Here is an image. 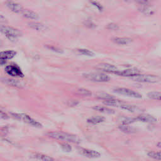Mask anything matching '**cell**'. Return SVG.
Returning <instances> with one entry per match:
<instances>
[{
  "label": "cell",
  "mask_w": 161,
  "mask_h": 161,
  "mask_svg": "<svg viewBox=\"0 0 161 161\" xmlns=\"http://www.w3.org/2000/svg\"><path fill=\"white\" fill-rule=\"evenodd\" d=\"M47 135L51 139L58 140H63L67 142L79 144L80 142V139L76 135L62 132H49L47 133Z\"/></svg>",
  "instance_id": "6da1fadb"
},
{
  "label": "cell",
  "mask_w": 161,
  "mask_h": 161,
  "mask_svg": "<svg viewBox=\"0 0 161 161\" xmlns=\"http://www.w3.org/2000/svg\"><path fill=\"white\" fill-rule=\"evenodd\" d=\"M1 32L5 35L8 39L11 41L15 40L18 39V37L22 35V32L17 28H13L12 26L1 25Z\"/></svg>",
  "instance_id": "7a4b0ae2"
},
{
  "label": "cell",
  "mask_w": 161,
  "mask_h": 161,
  "mask_svg": "<svg viewBox=\"0 0 161 161\" xmlns=\"http://www.w3.org/2000/svg\"><path fill=\"white\" fill-rule=\"evenodd\" d=\"M11 116L15 118V119L18 120H22L24 122L26 123V124H28V125L34 126V127H37V128L42 127V125L40 122L34 120L33 118H32L30 115H26L25 113H11Z\"/></svg>",
  "instance_id": "3957f363"
},
{
  "label": "cell",
  "mask_w": 161,
  "mask_h": 161,
  "mask_svg": "<svg viewBox=\"0 0 161 161\" xmlns=\"http://www.w3.org/2000/svg\"><path fill=\"white\" fill-rule=\"evenodd\" d=\"M132 79L137 82L156 83L160 80V78L158 76L151 74H139L132 77Z\"/></svg>",
  "instance_id": "277c9868"
},
{
  "label": "cell",
  "mask_w": 161,
  "mask_h": 161,
  "mask_svg": "<svg viewBox=\"0 0 161 161\" xmlns=\"http://www.w3.org/2000/svg\"><path fill=\"white\" fill-rule=\"evenodd\" d=\"M83 76L84 78L94 82H108L110 80V78L108 75L102 73H84Z\"/></svg>",
  "instance_id": "5b68a950"
},
{
  "label": "cell",
  "mask_w": 161,
  "mask_h": 161,
  "mask_svg": "<svg viewBox=\"0 0 161 161\" xmlns=\"http://www.w3.org/2000/svg\"><path fill=\"white\" fill-rule=\"evenodd\" d=\"M5 71L6 72L7 74L12 76V77H24V73L17 65L11 64L9 66H7L5 69Z\"/></svg>",
  "instance_id": "8992f818"
},
{
  "label": "cell",
  "mask_w": 161,
  "mask_h": 161,
  "mask_svg": "<svg viewBox=\"0 0 161 161\" xmlns=\"http://www.w3.org/2000/svg\"><path fill=\"white\" fill-rule=\"evenodd\" d=\"M115 93L117 94L126 96L134 98H142V95L137 92L125 87H117L113 90Z\"/></svg>",
  "instance_id": "52a82bcc"
},
{
  "label": "cell",
  "mask_w": 161,
  "mask_h": 161,
  "mask_svg": "<svg viewBox=\"0 0 161 161\" xmlns=\"http://www.w3.org/2000/svg\"><path fill=\"white\" fill-rule=\"evenodd\" d=\"M96 67L98 69L101 70L103 72H110V73H114V74H117L119 70L116 67L113 66V65L107 64V63H101L97 65Z\"/></svg>",
  "instance_id": "ba28073f"
},
{
  "label": "cell",
  "mask_w": 161,
  "mask_h": 161,
  "mask_svg": "<svg viewBox=\"0 0 161 161\" xmlns=\"http://www.w3.org/2000/svg\"><path fill=\"white\" fill-rule=\"evenodd\" d=\"M79 154L87 158H98L101 156V154L98 151L90 150V149L80 148L78 149Z\"/></svg>",
  "instance_id": "9c48e42d"
},
{
  "label": "cell",
  "mask_w": 161,
  "mask_h": 161,
  "mask_svg": "<svg viewBox=\"0 0 161 161\" xmlns=\"http://www.w3.org/2000/svg\"><path fill=\"white\" fill-rule=\"evenodd\" d=\"M140 71L138 69L133 67V68L126 69L123 70V71H119L117 74L121 76H124V77L132 78L135 76L140 74Z\"/></svg>",
  "instance_id": "30bf717a"
},
{
  "label": "cell",
  "mask_w": 161,
  "mask_h": 161,
  "mask_svg": "<svg viewBox=\"0 0 161 161\" xmlns=\"http://www.w3.org/2000/svg\"><path fill=\"white\" fill-rule=\"evenodd\" d=\"M6 6L8 8L12 11L13 12L16 13H22V11H24V8L20 5V4L17 3L11 0H8L6 3Z\"/></svg>",
  "instance_id": "8fae6325"
},
{
  "label": "cell",
  "mask_w": 161,
  "mask_h": 161,
  "mask_svg": "<svg viewBox=\"0 0 161 161\" xmlns=\"http://www.w3.org/2000/svg\"><path fill=\"white\" fill-rule=\"evenodd\" d=\"M1 82L4 84H7V85L13 86L17 88H23L24 87V84L22 83L20 80L15 79H10V78H2Z\"/></svg>",
  "instance_id": "7c38bea8"
},
{
  "label": "cell",
  "mask_w": 161,
  "mask_h": 161,
  "mask_svg": "<svg viewBox=\"0 0 161 161\" xmlns=\"http://www.w3.org/2000/svg\"><path fill=\"white\" fill-rule=\"evenodd\" d=\"M137 121H142L145 123H150V124H154L157 121V119L151 115L149 114H142L138 116L137 118Z\"/></svg>",
  "instance_id": "4fadbf2b"
},
{
  "label": "cell",
  "mask_w": 161,
  "mask_h": 161,
  "mask_svg": "<svg viewBox=\"0 0 161 161\" xmlns=\"http://www.w3.org/2000/svg\"><path fill=\"white\" fill-rule=\"evenodd\" d=\"M22 14L25 18L30 19V20H37L39 18V15L35 13V11L27 9H24V11H22Z\"/></svg>",
  "instance_id": "5bb4252c"
},
{
  "label": "cell",
  "mask_w": 161,
  "mask_h": 161,
  "mask_svg": "<svg viewBox=\"0 0 161 161\" xmlns=\"http://www.w3.org/2000/svg\"><path fill=\"white\" fill-rule=\"evenodd\" d=\"M139 10L146 15H152L155 13L154 8L151 5H140Z\"/></svg>",
  "instance_id": "9a60e30c"
},
{
  "label": "cell",
  "mask_w": 161,
  "mask_h": 161,
  "mask_svg": "<svg viewBox=\"0 0 161 161\" xmlns=\"http://www.w3.org/2000/svg\"><path fill=\"white\" fill-rule=\"evenodd\" d=\"M103 104H105V105L110 106H115V107H118V108H120L121 106L125 103L124 102L115 98L108 99V100H105L103 101Z\"/></svg>",
  "instance_id": "2e32d148"
},
{
  "label": "cell",
  "mask_w": 161,
  "mask_h": 161,
  "mask_svg": "<svg viewBox=\"0 0 161 161\" xmlns=\"http://www.w3.org/2000/svg\"><path fill=\"white\" fill-rule=\"evenodd\" d=\"M17 54V52L14 51H3L0 54V59L7 60L12 59Z\"/></svg>",
  "instance_id": "e0dca14e"
},
{
  "label": "cell",
  "mask_w": 161,
  "mask_h": 161,
  "mask_svg": "<svg viewBox=\"0 0 161 161\" xmlns=\"http://www.w3.org/2000/svg\"><path fill=\"white\" fill-rule=\"evenodd\" d=\"M32 158L41 161H55L51 156L47 155L40 154V153H33L32 154Z\"/></svg>",
  "instance_id": "ac0fdd59"
},
{
  "label": "cell",
  "mask_w": 161,
  "mask_h": 161,
  "mask_svg": "<svg viewBox=\"0 0 161 161\" xmlns=\"http://www.w3.org/2000/svg\"><path fill=\"white\" fill-rule=\"evenodd\" d=\"M28 26L30 28L38 30V31H44V30L47 29V26L44 24H42V23L30 22L28 24Z\"/></svg>",
  "instance_id": "d6986e66"
},
{
  "label": "cell",
  "mask_w": 161,
  "mask_h": 161,
  "mask_svg": "<svg viewBox=\"0 0 161 161\" xmlns=\"http://www.w3.org/2000/svg\"><path fill=\"white\" fill-rule=\"evenodd\" d=\"M112 41L115 44L118 45H126L130 44L132 42V40L130 38H125V37H113L112 39Z\"/></svg>",
  "instance_id": "ffe728a7"
},
{
  "label": "cell",
  "mask_w": 161,
  "mask_h": 161,
  "mask_svg": "<svg viewBox=\"0 0 161 161\" xmlns=\"http://www.w3.org/2000/svg\"><path fill=\"white\" fill-rule=\"evenodd\" d=\"M93 109L98 111L99 112H101L103 113H106V114H109V115H112L115 113V110L107 108L106 106H95L94 107H93Z\"/></svg>",
  "instance_id": "44dd1931"
},
{
  "label": "cell",
  "mask_w": 161,
  "mask_h": 161,
  "mask_svg": "<svg viewBox=\"0 0 161 161\" xmlns=\"http://www.w3.org/2000/svg\"><path fill=\"white\" fill-rule=\"evenodd\" d=\"M105 118L101 116H96V117H92L90 118H88L87 120V123H89L92 125H97L105 121Z\"/></svg>",
  "instance_id": "7402d4cb"
},
{
  "label": "cell",
  "mask_w": 161,
  "mask_h": 161,
  "mask_svg": "<svg viewBox=\"0 0 161 161\" xmlns=\"http://www.w3.org/2000/svg\"><path fill=\"white\" fill-rule=\"evenodd\" d=\"M118 128H119V129L121 132H124L125 133L130 134V133H133L136 132V130L134 128L132 127V126H129L128 125L121 124V125L118 126Z\"/></svg>",
  "instance_id": "603a6c76"
},
{
  "label": "cell",
  "mask_w": 161,
  "mask_h": 161,
  "mask_svg": "<svg viewBox=\"0 0 161 161\" xmlns=\"http://www.w3.org/2000/svg\"><path fill=\"white\" fill-rule=\"evenodd\" d=\"M120 108H121L122 110H126V111H128V112H132V113L136 112H138V111H139V108H138L137 106L126 104V103H124V105H122L121 106V107Z\"/></svg>",
  "instance_id": "cb8c5ba5"
},
{
  "label": "cell",
  "mask_w": 161,
  "mask_h": 161,
  "mask_svg": "<svg viewBox=\"0 0 161 161\" xmlns=\"http://www.w3.org/2000/svg\"><path fill=\"white\" fill-rule=\"evenodd\" d=\"M147 96L152 99L161 101V92L152 91L147 94Z\"/></svg>",
  "instance_id": "d4e9b609"
},
{
  "label": "cell",
  "mask_w": 161,
  "mask_h": 161,
  "mask_svg": "<svg viewBox=\"0 0 161 161\" xmlns=\"http://www.w3.org/2000/svg\"><path fill=\"white\" fill-rule=\"evenodd\" d=\"M147 154L152 159H154L155 160H161V152L151 151V152H149Z\"/></svg>",
  "instance_id": "484cf974"
},
{
  "label": "cell",
  "mask_w": 161,
  "mask_h": 161,
  "mask_svg": "<svg viewBox=\"0 0 161 161\" xmlns=\"http://www.w3.org/2000/svg\"><path fill=\"white\" fill-rule=\"evenodd\" d=\"M78 94L83 96H90L92 94V93L88 90L84 89V88H79L77 91Z\"/></svg>",
  "instance_id": "4316f807"
},
{
  "label": "cell",
  "mask_w": 161,
  "mask_h": 161,
  "mask_svg": "<svg viewBox=\"0 0 161 161\" xmlns=\"http://www.w3.org/2000/svg\"><path fill=\"white\" fill-rule=\"evenodd\" d=\"M77 52L80 53V54L81 55H84V56H94V53L89 51V50L87 49H78L77 50Z\"/></svg>",
  "instance_id": "83f0119b"
},
{
  "label": "cell",
  "mask_w": 161,
  "mask_h": 161,
  "mask_svg": "<svg viewBox=\"0 0 161 161\" xmlns=\"http://www.w3.org/2000/svg\"><path fill=\"white\" fill-rule=\"evenodd\" d=\"M45 47H47L48 49L51 50V51L54 52L59 53H63V51H62V49H60V48H58V47H55V46L47 45H45Z\"/></svg>",
  "instance_id": "f1b7e54d"
},
{
  "label": "cell",
  "mask_w": 161,
  "mask_h": 161,
  "mask_svg": "<svg viewBox=\"0 0 161 161\" xmlns=\"http://www.w3.org/2000/svg\"><path fill=\"white\" fill-rule=\"evenodd\" d=\"M90 3L92 5L96 8H97L99 11H103V6H102L99 3H98V2H97V1H93V0H91V1H90Z\"/></svg>",
  "instance_id": "f546056e"
},
{
  "label": "cell",
  "mask_w": 161,
  "mask_h": 161,
  "mask_svg": "<svg viewBox=\"0 0 161 161\" xmlns=\"http://www.w3.org/2000/svg\"><path fill=\"white\" fill-rule=\"evenodd\" d=\"M60 146H61V148H62V149L64 152H69L72 150L71 147L67 143H63V144H61Z\"/></svg>",
  "instance_id": "4dcf8cb0"
},
{
  "label": "cell",
  "mask_w": 161,
  "mask_h": 161,
  "mask_svg": "<svg viewBox=\"0 0 161 161\" xmlns=\"http://www.w3.org/2000/svg\"><path fill=\"white\" fill-rule=\"evenodd\" d=\"M106 28L108 30H117L119 29V26L115 23H110L108 25L106 26Z\"/></svg>",
  "instance_id": "1f68e13d"
},
{
  "label": "cell",
  "mask_w": 161,
  "mask_h": 161,
  "mask_svg": "<svg viewBox=\"0 0 161 161\" xmlns=\"http://www.w3.org/2000/svg\"><path fill=\"white\" fill-rule=\"evenodd\" d=\"M152 0H135L136 3H137L140 5H151Z\"/></svg>",
  "instance_id": "d6a6232c"
},
{
  "label": "cell",
  "mask_w": 161,
  "mask_h": 161,
  "mask_svg": "<svg viewBox=\"0 0 161 161\" xmlns=\"http://www.w3.org/2000/svg\"><path fill=\"white\" fill-rule=\"evenodd\" d=\"M85 25L87 26V27L88 28H94V27H95V25L93 24V22H92L91 21H90V20H87V21H86V23H85Z\"/></svg>",
  "instance_id": "836d02e7"
},
{
  "label": "cell",
  "mask_w": 161,
  "mask_h": 161,
  "mask_svg": "<svg viewBox=\"0 0 161 161\" xmlns=\"http://www.w3.org/2000/svg\"><path fill=\"white\" fill-rule=\"evenodd\" d=\"M1 118H3V119H6V118H8L7 115L5 113H3L2 111L1 112Z\"/></svg>",
  "instance_id": "e575fe53"
},
{
  "label": "cell",
  "mask_w": 161,
  "mask_h": 161,
  "mask_svg": "<svg viewBox=\"0 0 161 161\" xmlns=\"http://www.w3.org/2000/svg\"><path fill=\"white\" fill-rule=\"evenodd\" d=\"M157 146L159 148H161V142H159L158 144H157Z\"/></svg>",
  "instance_id": "d590c367"
},
{
  "label": "cell",
  "mask_w": 161,
  "mask_h": 161,
  "mask_svg": "<svg viewBox=\"0 0 161 161\" xmlns=\"http://www.w3.org/2000/svg\"><path fill=\"white\" fill-rule=\"evenodd\" d=\"M124 1L126 2H131L132 0H124Z\"/></svg>",
  "instance_id": "8d00e7d4"
}]
</instances>
